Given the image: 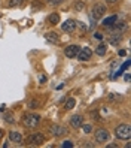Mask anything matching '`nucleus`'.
Listing matches in <instances>:
<instances>
[{"instance_id": "obj_30", "label": "nucleus", "mask_w": 131, "mask_h": 148, "mask_svg": "<svg viewBox=\"0 0 131 148\" xmlns=\"http://www.w3.org/2000/svg\"><path fill=\"white\" fill-rule=\"evenodd\" d=\"M130 79H131V76H130V75H128V73H127V75H125V81H127V82H128V81H130Z\"/></svg>"}, {"instance_id": "obj_26", "label": "nucleus", "mask_w": 131, "mask_h": 148, "mask_svg": "<svg viewBox=\"0 0 131 148\" xmlns=\"http://www.w3.org/2000/svg\"><path fill=\"white\" fill-rule=\"evenodd\" d=\"M106 2H107L109 5H115V3L118 2V0H106Z\"/></svg>"}, {"instance_id": "obj_14", "label": "nucleus", "mask_w": 131, "mask_h": 148, "mask_svg": "<svg viewBox=\"0 0 131 148\" xmlns=\"http://www.w3.org/2000/svg\"><path fill=\"white\" fill-rule=\"evenodd\" d=\"M75 105H76V100H75L73 97H69V99L64 102V109H66V111H70V109L75 108Z\"/></svg>"}, {"instance_id": "obj_13", "label": "nucleus", "mask_w": 131, "mask_h": 148, "mask_svg": "<svg viewBox=\"0 0 131 148\" xmlns=\"http://www.w3.org/2000/svg\"><path fill=\"white\" fill-rule=\"evenodd\" d=\"M116 21H118V15H112V16H109V18L103 20V25L104 27H112Z\"/></svg>"}, {"instance_id": "obj_17", "label": "nucleus", "mask_w": 131, "mask_h": 148, "mask_svg": "<svg viewBox=\"0 0 131 148\" xmlns=\"http://www.w3.org/2000/svg\"><path fill=\"white\" fill-rule=\"evenodd\" d=\"M95 54L97 56H104L106 54V45H104V43H100V45L97 47V49H95Z\"/></svg>"}, {"instance_id": "obj_32", "label": "nucleus", "mask_w": 131, "mask_h": 148, "mask_svg": "<svg viewBox=\"0 0 131 148\" xmlns=\"http://www.w3.org/2000/svg\"><path fill=\"white\" fill-rule=\"evenodd\" d=\"M3 135H5V132H3L2 129H0V138H3Z\"/></svg>"}, {"instance_id": "obj_3", "label": "nucleus", "mask_w": 131, "mask_h": 148, "mask_svg": "<svg viewBox=\"0 0 131 148\" xmlns=\"http://www.w3.org/2000/svg\"><path fill=\"white\" fill-rule=\"evenodd\" d=\"M43 142H45V136L42 133H33L25 139V144L29 145H42Z\"/></svg>"}, {"instance_id": "obj_24", "label": "nucleus", "mask_w": 131, "mask_h": 148, "mask_svg": "<svg viewBox=\"0 0 131 148\" xmlns=\"http://www.w3.org/2000/svg\"><path fill=\"white\" fill-rule=\"evenodd\" d=\"M29 105H30V108H37V106H39V102H37V100H31Z\"/></svg>"}, {"instance_id": "obj_27", "label": "nucleus", "mask_w": 131, "mask_h": 148, "mask_svg": "<svg viewBox=\"0 0 131 148\" xmlns=\"http://www.w3.org/2000/svg\"><path fill=\"white\" fill-rule=\"evenodd\" d=\"M40 82H42V84L46 82V76H40Z\"/></svg>"}, {"instance_id": "obj_22", "label": "nucleus", "mask_w": 131, "mask_h": 148, "mask_svg": "<svg viewBox=\"0 0 131 148\" xmlns=\"http://www.w3.org/2000/svg\"><path fill=\"white\" fill-rule=\"evenodd\" d=\"M61 147H63V148H70V147H73V142L72 141H66V142L61 144Z\"/></svg>"}, {"instance_id": "obj_8", "label": "nucleus", "mask_w": 131, "mask_h": 148, "mask_svg": "<svg viewBox=\"0 0 131 148\" xmlns=\"http://www.w3.org/2000/svg\"><path fill=\"white\" fill-rule=\"evenodd\" d=\"M92 56V51L88 48V47H85L83 49H79V54H77V58L81 60V62H86V60H90Z\"/></svg>"}, {"instance_id": "obj_31", "label": "nucleus", "mask_w": 131, "mask_h": 148, "mask_svg": "<svg viewBox=\"0 0 131 148\" xmlns=\"http://www.w3.org/2000/svg\"><path fill=\"white\" fill-rule=\"evenodd\" d=\"M125 54H127V53H125L124 49H121V51H119V56H125Z\"/></svg>"}, {"instance_id": "obj_6", "label": "nucleus", "mask_w": 131, "mask_h": 148, "mask_svg": "<svg viewBox=\"0 0 131 148\" xmlns=\"http://www.w3.org/2000/svg\"><path fill=\"white\" fill-rule=\"evenodd\" d=\"M79 47L77 45H69V47H66V49H64V54H66V57L67 58H76L77 57V54H79Z\"/></svg>"}, {"instance_id": "obj_21", "label": "nucleus", "mask_w": 131, "mask_h": 148, "mask_svg": "<svg viewBox=\"0 0 131 148\" xmlns=\"http://www.w3.org/2000/svg\"><path fill=\"white\" fill-rule=\"evenodd\" d=\"M18 5H21V0H9V6H11V8L18 6Z\"/></svg>"}, {"instance_id": "obj_4", "label": "nucleus", "mask_w": 131, "mask_h": 148, "mask_svg": "<svg viewBox=\"0 0 131 148\" xmlns=\"http://www.w3.org/2000/svg\"><path fill=\"white\" fill-rule=\"evenodd\" d=\"M106 14V6L104 5H100V3H97V5H94L92 6V12H91V16L94 20H100L101 16Z\"/></svg>"}, {"instance_id": "obj_28", "label": "nucleus", "mask_w": 131, "mask_h": 148, "mask_svg": "<svg viewBox=\"0 0 131 148\" xmlns=\"http://www.w3.org/2000/svg\"><path fill=\"white\" fill-rule=\"evenodd\" d=\"M107 148H116V144H109Z\"/></svg>"}, {"instance_id": "obj_25", "label": "nucleus", "mask_w": 131, "mask_h": 148, "mask_svg": "<svg viewBox=\"0 0 131 148\" xmlns=\"http://www.w3.org/2000/svg\"><path fill=\"white\" fill-rule=\"evenodd\" d=\"M94 38H95V39H103V34H101V33H97V32H95V33H94Z\"/></svg>"}, {"instance_id": "obj_29", "label": "nucleus", "mask_w": 131, "mask_h": 148, "mask_svg": "<svg viewBox=\"0 0 131 148\" xmlns=\"http://www.w3.org/2000/svg\"><path fill=\"white\" fill-rule=\"evenodd\" d=\"M79 25H81V29H82V30H86V25H85V24H82V23H81Z\"/></svg>"}, {"instance_id": "obj_20", "label": "nucleus", "mask_w": 131, "mask_h": 148, "mask_svg": "<svg viewBox=\"0 0 131 148\" xmlns=\"http://www.w3.org/2000/svg\"><path fill=\"white\" fill-rule=\"evenodd\" d=\"M75 9H76V11H83V9H85V3L76 2V3H75Z\"/></svg>"}, {"instance_id": "obj_10", "label": "nucleus", "mask_w": 131, "mask_h": 148, "mask_svg": "<svg viewBox=\"0 0 131 148\" xmlns=\"http://www.w3.org/2000/svg\"><path fill=\"white\" fill-rule=\"evenodd\" d=\"M75 29H76V21L73 20H67L66 23L61 24V30L63 32H73Z\"/></svg>"}, {"instance_id": "obj_16", "label": "nucleus", "mask_w": 131, "mask_h": 148, "mask_svg": "<svg viewBox=\"0 0 131 148\" xmlns=\"http://www.w3.org/2000/svg\"><path fill=\"white\" fill-rule=\"evenodd\" d=\"M112 27H113V30H115V32H122V30H124V29L127 27V25H125V23H122V21H121V23H118V21H116L115 24L112 25Z\"/></svg>"}, {"instance_id": "obj_15", "label": "nucleus", "mask_w": 131, "mask_h": 148, "mask_svg": "<svg viewBox=\"0 0 131 148\" xmlns=\"http://www.w3.org/2000/svg\"><path fill=\"white\" fill-rule=\"evenodd\" d=\"M48 23L52 24V25H57V24L60 23V15H58V14H51V15L48 16Z\"/></svg>"}, {"instance_id": "obj_9", "label": "nucleus", "mask_w": 131, "mask_h": 148, "mask_svg": "<svg viewBox=\"0 0 131 148\" xmlns=\"http://www.w3.org/2000/svg\"><path fill=\"white\" fill-rule=\"evenodd\" d=\"M82 123H83V117L82 115H73L70 118V126L73 129H79L82 126Z\"/></svg>"}, {"instance_id": "obj_19", "label": "nucleus", "mask_w": 131, "mask_h": 148, "mask_svg": "<svg viewBox=\"0 0 131 148\" xmlns=\"http://www.w3.org/2000/svg\"><path fill=\"white\" fill-rule=\"evenodd\" d=\"M5 121H6V123H14V115H12V112H6V114H5Z\"/></svg>"}, {"instance_id": "obj_7", "label": "nucleus", "mask_w": 131, "mask_h": 148, "mask_svg": "<svg viewBox=\"0 0 131 148\" xmlns=\"http://www.w3.org/2000/svg\"><path fill=\"white\" fill-rule=\"evenodd\" d=\"M51 133L54 135L55 138H61V136H66V135H67V130H66V127H63V126L54 124V126L51 127Z\"/></svg>"}, {"instance_id": "obj_11", "label": "nucleus", "mask_w": 131, "mask_h": 148, "mask_svg": "<svg viewBox=\"0 0 131 148\" xmlns=\"http://www.w3.org/2000/svg\"><path fill=\"white\" fill-rule=\"evenodd\" d=\"M9 141L11 142H14V144H21L22 142V136H21V133H18V132H9Z\"/></svg>"}, {"instance_id": "obj_18", "label": "nucleus", "mask_w": 131, "mask_h": 148, "mask_svg": "<svg viewBox=\"0 0 131 148\" xmlns=\"http://www.w3.org/2000/svg\"><path fill=\"white\" fill-rule=\"evenodd\" d=\"M81 127H82V132H83V133H91V132H92V126H91V124H83V123H82Z\"/></svg>"}, {"instance_id": "obj_5", "label": "nucleus", "mask_w": 131, "mask_h": 148, "mask_svg": "<svg viewBox=\"0 0 131 148\" xmlns=\"http://www.w3.org/2000/svg\"><path fill=\"white\" fill-rule=\"evenodd\" d=\"M109 138H110V135L106 129H97L95 130V141L97 142H107Z\"/></svg>"}, {"instance_id": "obj_23", "label": "nucleus", "mask_w": 131, "mask_h": 148, "mask_svg": "<svg viewBox=\"0 0 131 148\" xmlns=\"http://www.w3.org/2000/svg\"><path fill=\"white\" fill-rule=\"evenodd\" d=\"M63 0H48V3L49 5H52V6H57V5H60Z\"/></svg>"}, {"instance_id": "obj_12", "label": "nucleus", "mask_w": 131, "mask_h": 148, "mask_svg": "<svg viewBox=\"0 0 131 148\" xmlns=\"http://www.w3.org/2000/svg\"><path fill=\"white\" fill-rule=\"evenodd\" d=\"M45 38H46V40L51 42V43H58V42H60V38H58V34H57L55 32H49V33H46V34H45Z\"/></svg>"}, {"instance_id": "obj_2", "label": "nucleus", "mask_w": 131, "mask_h": 148, "mask_svg": "<svg viewBox=\"0 0 131 148\" xmlns=\"http://www.w3.org/2000/svg\"><path fill=\"white\" fill-rule=\"evenodd\" d=\"M39 123H40V117L39 115H36V114L24 115V126L27 129H36Z\"/></svg>"}, {"instance_id": "obj_1", "label": "nucleus", "mask_w": 131, "mask_h": 148, "mask_svg": "<svg viewBox=\"0 0 131 148\" xmlns=\"http://www.w3.org/2000/svg\"><path fill=\"white\" fill-rule=\"evenodd\" d=\"M115 135H116L118 139H121V141H128L131 138V127L128 124H119L115 129Z\"/></svg>"}]
</instances>
